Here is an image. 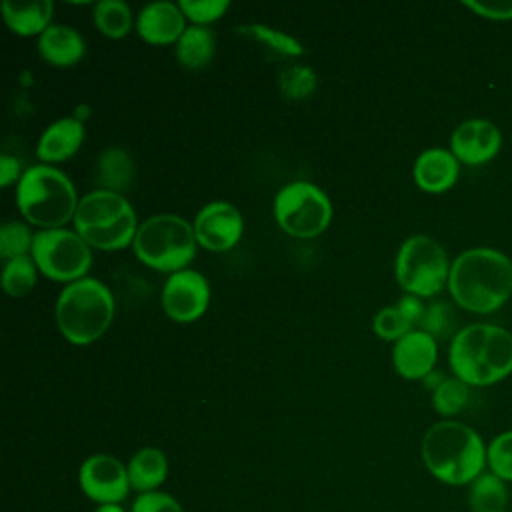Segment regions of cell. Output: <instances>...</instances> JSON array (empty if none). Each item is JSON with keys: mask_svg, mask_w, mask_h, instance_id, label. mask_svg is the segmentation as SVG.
I'll return each mask as SVG.
<instances>
[{"mask_svg": "<svg viewBox=\"0 0 512 512\" xmlns=\"http://www.w3.org/2000/svg\"><path fill=\"white\" fill-rule=\"evenodd\" d=\"M448 292L462 310L492 314L512 296V260L496 248H468L450 266Z\"/></svg>", "mask_w": 512, "mask_h": 512, "instance_id": "6da1fadb", "label": "cell"}, {"mask_svg": "<svg viewBox=\"0 0 512 512\" xmlns=\"http://www.w3.org/2000/svg\"><path fill=\"white\" fill-rule=\"evenodd\" d=\"M486 442L468 424L440 420L422 438L420 454L432 478L448 486H470L486 472Z\"/></svg>", "mask_w": 512, "mask_h": 512, "instance_id": "7a4b0ae2", "label": "cell"}, {"mask_svg": "<svg viewBox=\"0 0 512 512\" xmlns=\"http://www.w3.org/2000/svg\"><path fill=\"white\" fill-rule=\"evenodd\" d=\"M448 364L468 386L498 384L512 374V332L498 324H468L450 340Z\"/></svg>", "mask_w": 512, "mask_h": 512, "instance_id": "3957f363", "label": "cell"}, {"mask_svg": "<svg viewBox=\"0 0 512 512\" xmlns=\"http://www.w3.org/2000/svg\"><path fill=\"white\" fill-rule=\"evenodd\" d=\"M54 316L64 340L88 346L102 338L114 320L112 290L92 276L70 282L56 298Z\"/></svg>", "mask_w": 512, "mask_h": 512, "instance_id": "277c9868", "label": "cell"}, {"mask_svg": "<svg viewBox=\"0 0 512 512\" xmlns=\"http://www.w3.org/2000/svg\"><path fill=\"white\" fill-rule=\"evenodd\" d=\"M78 194L72 180L50 164H32L16 184V206L24 220L40 230L64 228L74 220Z\"/></svg>", "mask_w": 512, "mask_h": 512, "instance_id": "5b68a950", "label": "cell"}, {"mask_svg": "<svg viewBox=\"0 0 512 512\" xmlns=\"http://www.w3.org/2000/svg\"><path fill=\"white\" fill-rule=\"evenodd\" d=\"M72 224L90 248L106 252L132 246L140 226L128 198L108 190L84 194Z\"/></svg>", "mask_w": 512, "mask_h": 512, "instance_id": "8992f818", "label": "cell"}, {"mask_svg": "<svg viewBox=\"0 0 512 512\" xmlns=\"http://www.w3.org/2000/svg\"><path fill=\"white\" fill-rule=\"evenodd\" d=\"M198 240L194 226L176 214H156L138 226L132 250L148 268L164 274L186 270L194 260Z\"/></svg>", "mask_w": 512, "mask_h": 512, "instance_id": "52a82bcc", "label": "cell"}, {"mask_svg": "<svg viewBox=\"0 0 512 512\" xmlns=\"http://www.w3.org/2000/svg\"><path fill=\"white\" fill-rule=\"evenodd\" d=\"M452 262L446 250L426 234L408 236L394 258V278L412 296L432 298L448 286Z\"/></svg>", "mask_w": 512, "mask_h": 512, "instance_id": "ba28073f", "label": "cell"}, {"mask_svg": "<svg viewBox=\"0 0 512 512\" xmlns=\"http://www.w3.org/2000/svg\"><path fill=\"white\" fill-rule=\"evenodd\" d=\"M272 212L282 232L306 240L320 236L330 226L332 202L320 186L294 180L276 192Z\"/></svg>", "mask_w": 512, "mask_h": 512, "instance_id": "9c48e42d", "label": "cell"}, {"mask_svg": "<svg viewBox=\"0 0 512 512\" xmlns=\"http://www.w3.org/2000/svg\"><path fill=\"white\" fill-rule=\"evenodd\" d=\"M30 256L42 276L64 284L86 278L92 266V248L66 226L34 232Z\"/></svg>", "mask_w": 512, "mask_h": 512, "instance_id": "30bf717a", "label": "cell"}, {"mask_svg": "<svg viewBox=\"0 0 512 512\" xmlns=\"http://www.w3.org/2000/svg\"><path fill=\"white\" fill-rule=\"evenodd\" d=\"M82 494L98 504H122L128 498V468L112 454H90L78 468Z\"/></svg>", "mask_w": 512, "mask_h": 512, "instance_id": "8fae6325", "label": "cell"}, {"mask_svg": "<svg viewBox=\"0 0 512 512\" xmlns=\"http://www.w3.org/2000/svg\"><path fill=\"white\" fill-rule=\"evenodd\" d=\"M164 314L178 322L190 324L204 316L210 304V282L208 278L192 268L174 272L166 278L160 294Z\"/></svg>", "mask_w": 512, "mask_h": 512, "instance_id": "7c38bea8", "label": "cell"}, {"mask_svg": "<svg viewBox=\"0 0 512 512\" xmlns=\"http://www.w3.org/2000/svg\"><path fill=\"white\" fill-rule=\"evenodd\" d=\"M192 226L198 246L210 252H226L234 248L244 234V218L240 210L224 200L202 206Z\"/></svg>", "mask_w": 512, "mask_h": 512, "instance_id": "4fadbf2b", "label": "cell"}, {"mask_svg": "<svg viewBox=\"0 0 512 512\" xmlns=\"http://www.w3.org/2000/svg\"><path fill=\"white\" fill-rule=\"evenodd\" d=\"M500 148L502 132L486 118L464 120L450 134V152L466 166L488 164L498 156Z\"/></svg>", "mask_w": 512, "mask_h": 512, "instance_id": "5bb4252c", "label": "cell"}, {"mask_svg": "<svg viewBox=\"0 0 512 512\" xmlns=\"http://www.w3.org/2000/svg\"><path fill=\"white\" fill-rule=\"evenodd\" d=\"M438 360V340L420 328L410 330L394 342L392 366L398 376L406 380H424Z\"/></svg>", "mask_w": 512, "mask_h": 512, "instance_id": "9a60e30c", "label": "cell"}, {"mask_svg": "<svg viewBox=\"0 0 512 512\" xmlns=\"http://www.w3.org/2000/svg\"><path fill=\"white\" fill-rule=\"evenodd\" d=\"M138 36L152 46L176 44L186 30V16L182 14L178 2H150L140 8L136 16Z\"/></svg>", "mask_w": 512, "mask_h": 512, "instance_id": "2e32d148", "label": "cell"}, {"mask_svg": "<svg viewBox=\"0 0 512 512\" xmlns=\"http://www.w3.org/2000/svg\"><path fill=\"white\" fill-rule=\"evenodd\" d=\"M460 174V162L450 148H426L418 154L412 166V178L422 192L442 194L448 192Z\"/></svg>", "mask_w": 512, "mask_h": 512, "instance_id": "e0dca14e", "label": "cell"}, {"mask_svg": "<svg viewBox=\"0 0 512 512\" xmlns=\"http://www.w3.org/2000/svg\"><path fill=\"white\" fill-rule=\"evenodd\" d=\"M84 142V124L80 118L66 116L58 118L48 124L38 142H36V156L42 164H60L72 158Z\"/></svg>", "mask_w": 512, "mask_h": 512, "instance_id": "ac0fdd59", "label": "cell"}, {"mask_svg": "<svg viewBox=\"0 0 512 512\" xmlns=\"http://www.w3.org/2000/svg\"><path fill=\"white\" fill-rule=\"evenodd\" d=\"M40 58L56 68L76 66L86 54L82 34L66 24H52L38 36Z\"/></svg>", "mask_w": 512, "mask_h": 512, "instance_id": "d6986e66", "label": "cell"}, {"mask_svg": "<svg viewBox=\"0 0 512 512\" xmlns=\"http://www.w3.org/2000/svg\"><path fill=\"white\" fill-rule=\"evenodd\" d=\"M0 8H2V18L6 26L16 36H40L48 26H52L54 4L50 0H32V2L4 0Z\"/></svg>", "mask_w": 512, "mask_h": 512, "instance_id": "ffe728a7", "label": "cell"}, {"mask_svg": "<svg viewBox=\"0 0 512 512\" xmlns=\"http://www.w3.org/2000/svg\"><path fill=\"white\" fill-rule=\"evenodd\" d=\"M126 468H128L130 488L136 494L160 490V486L168 478V458L156 446H144L136 450L130 456Z\"/></svg>", "mask_w": 512, "mask_h": 512, "instance_id": "44dd1931", "label": "cell"}, {"mask_svg": "<svg viewBox=\"0 0 512 512\" xmlns=\"http://www.w3.org/2000/svg\"><path fill=\"white\" fill-rule=\"evenodd\" d=\"M134 176V160L124 148L108 146L98 154L94 166V180L98 184V190L122 194L126 188H130Z\"/></svg>", "mask_w": 512, "mask_h": 512, "instance_id": "7402d4cb", "label": "cell"}, {"mask_svg": "<svg viewBox=\"0 0 512 512\" xmlns=\"http://www.w3.org/2000/svg\"><path fill=\"white\" fill-rule=\"evenodd\" d=\"M216 52V38L208 26H186L184 34L174 44L176 60L186 70L206 68Z\"/></svg>", "mask_w": 512, "mask_h": 512, "instance_id": "603a6c76", "label": "cell"}, {"mask_svg": "<svg viewBox=\"0 0 512 512\" xmlns=\"http://www.w3.org/2000/svg\"><path fill=\"white\" fill-rule=\"evenodd\" d=\"M508 502V484L488 470L468 486L470 512H506Z\"/></svg>", "mask_w": 512, "mask_h": 512, "instance_id": "cb8c5ba5", "label": "cell"}, {"mask_svg": "<svg viewBox=\"0 0 512 512\" xmlns=\"http://www.w3.org/2000/svg\"><path fill=\"white\" fill-rule=\"evenodd\" d=\"M92 18H94V24L100 30V34L110 40L124 38L130 32L132 24H136L130 6L122 0L96 2L94 10H92Z\"/></svg>", "mask_w": 512, "mask_h": 512, "instance_id": "d4e9b609", "label": "cell"}, {"mask_svg": "<svg viewBox=\"0 0 512 512\" xmlns=\"http://www.w3.org/2000/svg\"><path fill=\"white\" fill-rule=\"evenodd\" d=\"M240 34L250 36L252 40H256L258 44H262L266 50H270L276 56L282 58H300L304 54V46L300 44V40H296L294 36L276 30L272 26L266 24H248L238 28Z\"/></svg>", "mask_w": 512, "mask_h": 512, "instance_id": "484cf974", "label": "cell"}, {"mask_svg": "<svg viewBox=\"0 0 512 512\" xmlns=\"http://www.w3.org/2000/svg\"><path fill=\"white\" fill-rule=\"evenodd\" d=\"M38 274L40 272L30 254L8 260L2 268V288L8 296L22 298L34 290Z\"/></svg>", "mask_w": 512, "mask_h": 512, "instance_id": "4316f807", "label": "cell"}, {"mask_svg": "<svg viewBox=\"0 0 512 512\" xmlns=\"http://www.w3.org/2000/svg\"><path fill=\"white\" fill-rule=\"evenodd\" d=\"M470 398V386L464 384L460 378L452 376L446 378L434 392H432V408L450 420V416L460 414Z\"/></svg>", "mask_w": 512, "mask_h": 512, "instance_id": "83f0119b", "label": "cell"}, {"mask_svg": "<svg viewBox=\"0 0 512 512\" xmlns=\"http://www.w3.org/2000/svg\"><path fill=\"white\" fill-rule=\"evenodd\" d=\"M456 324H458V318L452 304L444 300H436L426 306L418 328L430 334L434 340H448V338L452 340L458 332Z\"/></svg>", "mask_w": 512, "mask_h": 512, "instance_id": "f1b7e54d", "label": "cell"}, {"mask_svg": "<svg viewBox=\"0 0 512 512\" xmlns=\"http://www.w3.org/2000/svg\"><path fill=\"white\" fill-rule=\"evenodd\" d=\"M316 72L310 66L294 64L280 72L278 88L286 100H306L316 90Z\"/></svg>", "mask_w": 512, "mask_h": 512, "instance_id": "f546056e", "label": "cell"}, {"mask_svg": "<svg viewBox=\"0 0 512 512\" xmlns=\"http://www.w3.org/2000/svg\"><path fill=\"white\" fill-rule=\"evenodd\" d=\"M34 234L26 222L10 220L0 228V256L4 262L28 256L32 252Z\"/></svg>", "mask_w": 512, "mask_h": 512, "instance_id": "4dcf8cb0", "label": "cell"}, {"mask_svg": "<svg viewBox=\"0 0 512 512\" xmlns=\"http://www.w3.org/2000/svg\"><path fill=\"white\" fill-rule=\"evenodd\" d=\"M486 470L506 484L512 482V430L496 434L486 446Z\"/></svg>", "mask_w": 512, "mask_h": 512, "instance_id": "1f68e13d", "label": "cell"}, {"mask_svg": "<svg viewBox=\"0 0 512 512\" xmlns=\"http://www.w3.org/2000/svg\"><path fill=\"white\" fill-rule=\"evenodd\" d=\"M182 14L186 20H190L194 26H208L216 20H220L228 8V0H180L178 2Z\"/></svg>", "mask_w": 512, "mask_h": 512, "instance_id": "d6a6232c", "label": "cell"}, {"mask_svg": "<svg viewBox=\"0 0 512 512\" xmlns=\"http://www.w3.org/2000/svg\"><path fill=\"white\" fill-rule=\"evenodd\" d=\"M372 328L380 340L388 342H396L410 330H414V326L402 316V312L396 306H386L378 310L372 320Z\"/></svg>", "mask_w": 512, "mask_h": 512, "instance_id": "836d02e7", "label": "cell"}, {"mask_svg": "<svg viewBox=\"0 0 512 512\" xmlns=\"http://www.w3.org/2000/svg\"><path fill=\"white\" fill-rule=\"evenodd\" d=\"M130 512H184V508L172 494L154 490L138 494L130 506Z\"/></svg>", "mask_w": 512, "mask_h": 512, "instance_id": "e575fe53", "label": "cell"}, {"mask_svg": "<svg viewBox=\"0 0 512 512\" xmlns=\"http://www.w3.org/2000/svg\"><path fill=\"white\" fill-rule=\"evenodd\" d=\"M464 6L486 20H512V0H464Z\"/></svg>", "mask_w": 512, "mask_h": 512, "instance_id": "d590c367", "label": "cell"}, {"mask_svg": "<svg viewBox=\"0 0 512 512\" xmlns=\"http://www.w3.org/2000/svg\"><path fill=\"white\" fill-rule=\"evenodd\" d=\"M396 308L402 312V316H404L414 328L420 326L422 316H424V310H426V306L422 304V298L412 296V294H404V296L396 302Z\"/></svg>", "mask_w": 512, "mask_h": 512, "instance_id": "8d00e7d4", "label": "cell"}, {"mask_svg": "<svg viewBox=\"0 0 512 512\" xmlns=\"http://www.w3.org/2000/svg\"><path fill=\"white\" fill-rule=\"evenodd\" d=\"M22 174H24V170H22L18 158H14L10 154H2L0 156V186L2 188L18 184Z\"/></svg>", "mask_w": 512, "mask_h": 512, "instance_id": "74e56055", "label": "cell"}, {"mask_svg": "<svg viewBox=\"0 0 512 512\" xmlns=\"http://www.w3.org/2000/svg\"><path fill=\"white\" fill-rule=\"evenodd\" d=\"M446 380V376L440 372V370H432L428 376H424V380H422V384H424V388L426 390H430V392H434L442 382Z\"/></svg>", "mask_w": 512, "mask_h": 512, "instance_id": "f35d334b", "label": "cell"}, {"mask_svg": "<svg viewBox=\"0 0 512 512\" xmlns=\"http://www.w3.org/2000/svg\"><path fill=\"white\" fill-rule=\"evenodd\" d=\"M92 512H130L122 504H98Z\"/></svg>", "mask_w": 512, "mask_h": 512, "instance_id": "ab89813d", "label": "cell"}]
</instances>
